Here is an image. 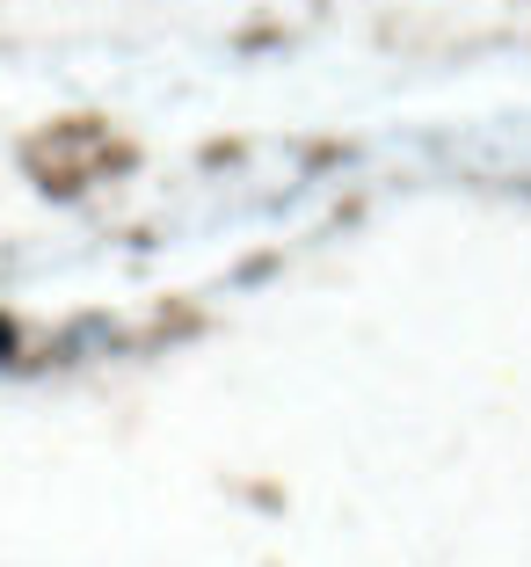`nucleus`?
I'll return each mask as SVG.
<instances>
[]
</instances>
